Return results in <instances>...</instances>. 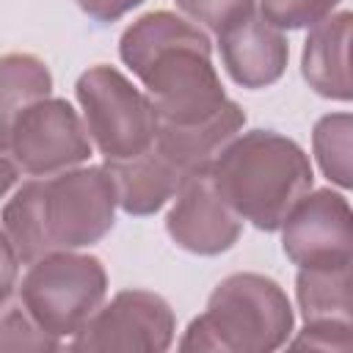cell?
Listing matches in <instances>:
<instances>
[{
  "label": "cell",
  "mask_w": 353,
  "mask_h": 353,
  "mask_svg": "<svg viewBox=\"0 0 353 353\" xmlns=\"http://www.w3.org/2000/svg\"><path fill=\"white\" fill-rule=\"evenodd\" d=\"M119 58L141 80L160 124H196L229 99L210 36L182 14L157 8L138 17L119 39Z\"/></svg>",
  "instance_id": "1"
},
{
  "label": "cell",
  "mask_w": 353,
  "mask_h": 353,
  "mask_svg": "<svg viewBox=\"0 0 353 353\" xmlns=\"http://www.w3.org/2000/svg\"><path fill=\"white\" fill-rule=\"evenodd\" d=\"M116 185L105 165H74L25 179L6 201L0 226L19 262L97 245L116 223Z\"/></svg>",
  "instance_id": "2"
},
{
  "label": "cell",
  "mask_w": 353,
  "mask_h": 353,
  "mask_svg": "<svg viewBox=\"0 0 353 353\" xmlns=\"http://www.w3.org/2000/svg\"><path fill=\"white\" fill-rule=\"evenodd\" d=\"M218 196L259 232H279L290 210L312 190L314 171L303 146L276 130L232 138L210 165Z\"/></svg>",
  "instance_id": "3"
},
{
  "label": "cell",
  "mask_w": 353,
  "mask_h": 353,
  "mask_svg": "<svg viewBox=\"0 0 353 353\" xmlns=\"http://www.w3.org/2000/svg\"><path fill=\"white\" fill-rule=\"evenodd\" d=\"M295 312L284 287L262 273H232L215 284L207 309L190 320L179 350L270 353L290 342Z\"/></svg>",
  "instance_id": "4"
},
{
  "label": "cell",
  "mask_w": 353,
  "mask_h": 353,
  "mask_svg": "<svg viewBox=\"0 0 353 353\" xmlns=\"http://www.w3.org/2000/svg\"><path fill=\"white\" fill-rule=\"evenodd\" d=\"M17 298L47 334L66 339L105 303L108 270L94 254L52 251L28 265Z\"/></svg>",
  "instance_id": "5"
},
{
  "label": "cell",
  "mask_w": 353,
  "mask_h": 353,
  "mask_svg": "<svg viewBox=\"0 0 353 353\" xmlns=\"http://www.w3.org/2000/svg\"><path fill=\"white\" fill-rule=\"evenodd\" d=\"M74 97L80 102L88 138L105 160H127L154 143V105L146 91L135 88L116 66H88L74 83Z\"/></svg>",
  "instance_id": "6"
},
{
  "label": "cell",
  "mask_w": 353,
  "mask_h": 353,
  "mask_svg": "<svg viewBox=\"0 0 353 353\" xmlns=\"http://www.w3.org/2000/svg\"><path fill=\"white\" fill-rule=\"evenodd\" d=\"M8 149L28 176H50L91 157V138L77 110L63 97H41L30 102L11 127Z\"/></svg>",
  "instance_id": "7"
},
{
  "label": "cell",
  "mask_w": 353,
  "mask_h": 353,
  "mask_svg": "<svg viewBox=\"0 0 353 353\" xmlns=\"http://www.w3.org/2000/svg\"><path fill=\"white\" fill-rule=\"evenodd\" d=\"M176 317L171 303L149 290H121L102 303L72 336L69 350H141L165 353L174 345Z\"/></svg>",
  "instance_id": "8"
},
{
  "label": "cell",
  "mask_w": 353,
  "mask_h": 353,
  "mask_svg": "<svg viewBox=\"0 0 353 353\" xmlns=\"http://www.w3.org/2000/svg\"><path fill=\"white\" fill-rule=\"evenodd\" d=\"M353 212L345 193L309 190L284 218L281 248L298 268H334L353 259Z\"/></svg>",
  "instance_id": "9"
},
{
  "label": "cell",
  "mask_w": 353,
  "mask_h": 353,
  "mask_svg": "<svg viewBox=\"0 0 353 353\" xmlns=\"http://www.w3.org/2000/svg\"><path fill=\"white\" fill-rule=\"evenodd\" d=\"M165 232L188 254L218 256L240 240L243 218L218 196L210 171H201L176 190L165 215Z\"/></svg>",
  "instance_id": "10"
},
{
  "label": "cell",
  "mask_w": 353,
  "mask_h": 353,
  "mask_svg": "<svg viewBox=\"0 0 353 353\" xmlns=\"http://www.w3.org/2000/svg\"><path fill=\"white\" fill-rule=\"evenodd\" d=\"M218 36V50L226 74L248 91L268 88L281 80L290 61L287 36L268 25L256 8L226 25Z\"/></svg>",
  "instance_id": "11"
},
{
  "label": "cell",
  "mask_w": 353,
  "mask_h": 353,
  "mask_svg": "<svg viewBox=\"0 0 353 353\" xmlns=\"http://www.w3.org/2000/svg\"><path fill=\"white\" fill-rule=\"evenodd\" d=\"M243 127H245V110L234 99H226L221 110H215L212 116L196 124H160L157 121L154 146L185 176H193V174L210 171L215 157L223 152V146L232 138L243 132Z\"/></svg>",
  "instance_id": "12"
},
{
  "label": "cell",
  "mask_w": 353,
  "mask_h": 353,
  "mask_svg": "<svg viewBox=\"0 0 353 353\" xmlns=\"http://www.w3.org/2000/svg\"><path fill=\"white\" fill-rule=\"evenodd\" d=\"M350 11H334L309 28L301 52V74L309 88L325 99L350 102Z\"/></svg>",
  "instance_id": "13"
},
{
  "label": "cell",
  "mask_w": 353,
  "mask_h": 353,
  "mask_svg": "<svg viewBox=\"0 0 353 353\" xmlns=\"http://www.w3.org/2000/svg\"><path fill=\"white\" fill-rule=\"evenodd\" d=\"M105 168L116 185L119 207L132 218L160 212L188 179L168 157L152 143L146 152L127 160H105Z\"/></svg>",
  "instance_id": "14"
},
{
  "label": "cell",
  "mask_w": 353,
  "mask_h": 353,
  "mask_svg": "<svg viewBox=\"0 0 353 353\" xmlns=\"http://www.w3.org/2000/svg\"><path fill=\"white\" fill-rule=\"evenodd\" d=\"M52 94L50 66L30 52H6L0 55V152H11V127L14 119L36 99Z\"/></svg>",
  "instance_id": "15"
},
{
  "label": "cell",
  "mask_w": 353,
  "mask_h": 353,
  "mask_svg": "<svg viewBox=\"0 0 353 353\" xmlns=\"http://www.w3.org/2000/svg\"><path fill=\"white\" fill-rule=\"evenodd\" d=\"M295 298L303 325H350V265L298 268Z\"/></svg>",
  "instance_id": "16"
},
{
  "label": "cell",
  "mask_w": 353,
  "mask_h": 353,
  "mask_svg": "<svg viewBox=\"0 0 353 353\" xmlns=\"http://www.w3.org/2000/svg\"><path fill=\"white\" fill-rule=\"evenodd\" d=\"M350 135H353V116L347 110L320 116L312 130V149H314L317 165H320L323 176L342 190H347L353 185V179H350Z\"/></svg>",
  "instance_id": "17"
},
{
  "label": "cell",
  "mask_w": 353,
  "mask_h": 353,
  "mask_svg": "<svg viewBox=\"0 0 353 353\" xmlns=\"http://www.w3.org/2000/svg\"><path fill=\"white\" fill-rule=\"evenodd\" d=\"M61 339L47 334L22 301L11 292L0 301V353L3 350H61Z\"/></svg>",
  "instance_id": "18"
},
{
  "label": "cell",
  "mask_w": 353,
  "mask_h": 353,
  "mask_svg": "<svg viewBox=\"0 0 353 353\" xmlns=\"http://www.w3.org/2000/svg\"><path fill=\"white\" fill-rule=\"evenodd\" d=\"M342 0H259V17L279 30H303L339 8Z\"/></svg>",
  "instance_id": "19"
},
{
  "label": "cell",
  "mask_w": 353,
  "mask_h": 353,
  "mask_svg": "<svg viewBox=\"0 0 353 353\" xmlns=\"http://www.w3.org/2000/svg\"><path fill=\"white\" fill-rule=\"evenodd\" d=\"M176 8L196 25H204L212 33H221L234 19L254 11L256 0H174Z\"/></svg>",
  "instance_id": "20"
},
{
  "label": "cell",
  "mask_w": 353,
  "mask_h": 353,
  "mask_svg": "<svg viewBox=\"0 0 353 353\" xmlns=\"http://www.w3.org/2000/svg\"><path fill=\"white\" fill-rule=\"evenodd\" d=\"M353 325H336V323H325V325H303V331L290 342V347H317V350H339L347 353L353 339H350Z\"/></svg>",
  "instance_id": "21"
},
{
  "label": "cell",
  "mask_w": 353,
  "mask_h": 353,
  "mask_svg": "<svg viewBox=\"0 0 353 353\" xmlns=\"http://www.w3.org/2000/svg\"><path fill=\"white\" fill-rule=\"evenodd\" d=\"M74 3H77V8H80L85 17H91L94 22L108 25V22L121 19V17L130 14L132 8H138L143 0H74Z\"/></svg>",
  "instance_id": "22"
},
{
  "label": "cell",
  "mask_w": 353,
  "mask_h": 353,
  "mask_svg": "<svg viewBox=\"0 0 353 353\" xmlns=\"http://www.w3.org/2000/svg\"><path fill=\"white\" fill-rule=\"evenodd\" d=\"M19 256L8 240V234L0 226V301L8 298L17 290V276H19Z\"/></svg>",
  "instance_id": "23"
},
{
  "label": "cell",
  "mask_w": 353,
  "mask_h": 353,
  "mask_svg": "<svg viewBox=\"0 0 353 353\" xmlns=\"http://www.w3.org/2000/svg\"><path fill=\"white\" fill-rule=\"evenodd\" d=\"M22 176L17 160L11 152H0V199H6V193L17 185V179Z\"/></svg>",
  "instance_id": "24"
}]
</instances>
